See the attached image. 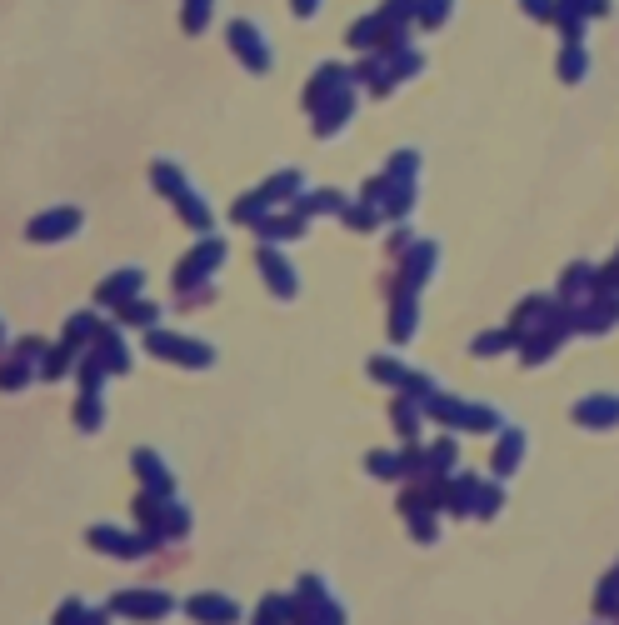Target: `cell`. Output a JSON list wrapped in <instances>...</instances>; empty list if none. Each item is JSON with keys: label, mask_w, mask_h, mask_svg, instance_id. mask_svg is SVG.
Segmentation results:
<instances>
[{"label": "cell", "mask_w": 619, "mask_h": 625, "mask_svg": "<svg viewBox=\"0 0 619 625\" xmlns=\"http://www.w3.org/2000/svg\"><path fill=\"white\" fill-rule=\"evenodd\" d=\"M415 11H420V21H425V25H439L449 15V0H420Z\"/></svg>", "instance_id": "cell-28"}, {"label": "cell", "mask_w": 619, "mask_h": 625, "mask_svg": "<svg viewBox=\"0 0 619 625\" xmlns=\"http://www.w3.org/2000/svg\"><path fill=\"white\" fill-rule=\"evenodd\" d=\"M171 595H161V591H135V595H120V601L115 605H110V611H120V615H165V611H171Z\"/></svg>", "instance_id": "cell-11"}, {"label": "cell", "mask_w": 619, "mask_h": 625, "mask_svg": "<svg viewBox=\"0 0 619 625\" xmlns=\"http://www.w3.org/2000/svg\"><path fill=\"white\" fill-rule=\"evenodd\" d=\"M260 236H275V240L300 236V216H290V220H260Z\"/></svg>", "instance_id": "cell-25"}, {"label": "cell", "mask_w": 619, "mask_h": 625, "mask_svg": "<svg viewBox=\"0 0 619 625\" xmlns=\"http://www.w3.org/2000/svg\"><path fill=\"white\" fill-rule=\"evenodd\" d=\"M100 425V390H86V400H80V431H96Z\"/></svg>", "instance_id": "cell-24"}, {"label": "cell", "mask_w": 619, "mask_h": 625, "mask_svg": "<svg viewBox=\"0 0 619 625\" xmlns=\"http://www.w3.org/2000/svg\"><path fill=\"white\" fill-rule=\"evenodd\" d=\"M155 185H161L165 195H175V205L185 210V220H190L195 230H205V226H210V205H205L200 195H195L190 185L180 181V171H175L171 161H161V165H155Z\"/></svg>", "instance_id": "cell-2"}, {"label": "cell", "mask_w": 619, "mask_h": 625, "mask_svg": "<svg viewBox=\"0 0 619 625\" xmlns=\"http://www.w3.org/2000/svg\"><path fill=\"white\" fill-rule=\"evenodd\" d=\"M125 321L130 325H155V321H161V311H155L150 301H125Z\"/></svg>", "instance_id": "cell-23"}, {"label": "cell", "mask_w": 619, "mask_h": 625, "mask_svg": "<svg viewBox=\"0 0 619 625\" xmlns=\"http://www.w3.org/2000/svg\"><path fill=\"white\" fill-rule=\"evenodd\" d=\"M575 421H585V425H614L619 421V400L614 396L579 400V406H575Z\"/></svg>", "instance_id": "cell-14"}, {"label": "cell", "mask_w": 619, "mask_h": 625, "mask_svg": "<svg viewBox=\"0 0 619 625\" xmlns=\"http://www.w3.org/2000/svg\"><path fill=\"white\" fill-rule=\"evenodd\" d=\"M220 260H225V246H220V240H205V246H200V250H195V256L180 266V275H175V285H180V291H190V285H200L205 275H215V270H220Z\"/></svg>", "instance_id": "cell-6"}, {"label": "cell", "mask_w": 619, "mask_h": 625, "mask_svg": "<svg viewBox=\"0 0 619 625\" xmlns=\"http://www.w3.org/2000/svg\"><path fill=\"white\" fill-rule=\"evenodd\" d=\"M425 410L435 415V421H445V425H459V431H494V425H500V410L465 406V400H449V396H430Z\"/></svg>", "instance_id": "cell-1"}, {"label": "cell", "mask_w": 619, "mask_h": 625, "mask_svg": "<svg viewBox=\"0 0 619 625\" xmlns=\"http://www.w3.org/2000/svg\"><path fill=\"white\" fill-rule=\"evenodd\" d=\"M190 615H205V620H236V601H220V595H200L190 601Z\"/></svg>", "instance_id": "cell-16"}, {"label": "cell", "mask_w": 619, "mask_h": 625, "mask_svg": "<svg viewBox=\"0 0 619 625\" xmlns=\"http://www.w3.org/2000/svg\"><path fill=\"white\" fill-rule=\"evenodd\" d=\"M400 431H405V435L420 431V406H415V400H400Z\"/></svg>", "instance_id": "cell-29"}, {"label": "cell", "mask_w": 619, "mask_h": 625, "mask_svg": "<svg viewBox=\"0 0 619 625\" xmlns=\"http://www.w3.org/2000/svg\"><path fill=\"white\" fill-rule=\"evenodd\" d=\"M345 86H350V70H345V65H325L320 76L310 80V90H305V106L315 110V106H320V100H330L335 90H345Z\"/></svg>", "instance_id": "cell-10"}, {"label": "cell", "mask_w": 619, "mask_h": 625, "mask_svg": "<svg viewBox=\"0 0 619 625\" xmlns=\"http://www.w3.org/2000/svg\"><path fill=\"white\" fill-rule=\"evenodd\" d=\"M335 205H340V195L335 191H320V195H300V216H315V210H335Z\"/></svg>", "instance_id": "cell-22"}, {"label": "cell", "mask_w": 619, "mask_h": 625, "mask_svg": "<svg viewBox=\"0 0 619 625\" xmlns=\"http://www.w3.org/2000/svg\"><path fill=\"white\" fill-rule=\"evenodd\" d=\"M90 546L110 550V555H145V550H155V540H150V536L130 540L125 530H115V526H90Z\"/></svg>", "instance_id": "cell-7"}, {"label": "cell", "mask_w": 619, "mask_h": 625, "mask_svg": "<svg viewBox=\"0 0 619 625\" xmlns=\"http://www.w3.org/2000/svg\"><path fill=\"white\" fill-rule=\"evenodd\" d=\"M210 5H215V0H185V25H190V31H205Z\"/></svg>", "instance_id": "cell-26"}, {"label": "cell", "mask_w": 619, "mask_h": 625, "mask_svg": "<svg viewBox=\"0 0 619 625\" xmlns=\"http://www.w3.org/2000/svg\"><path fill=\"white\" fill-rule=\"evenodd\" d=\"M370 471L374 475H400V471H405V461H400V455H390V451H374L370 455Z\"/></svg>", "instance_id": "cell-27"}, {"label": "cell", "mask_w": 619, "mask_h": 625, "mask_svg": "<svg viewBox=\"0 0 619 625\" xmlns=\"http://www.w3.org/2000/svg\"><path fill=\"white\" fill-rule=\"evenodd\" d=\"M320 11V0H295V15H315Z\"/></svg>", "instance_id": "cell-31"}, {"label": "cell", "mask_w": 619, "mask_h": 625, "mask_svg": "<svg viewBox=\"0 0 619 625\" xmlns=\"http://www.w3.org/2000/svg\"><path fill=\"white\" fill-rule=\"evenodd\" d=\"M260 275H265L270 281V291L280 295V301H290V295H295V270H290V260L280 256V250H260Z\"/></svg>", "instance_id": "cell-8"}, {"label": "cell", "mask_w": 619, "mask_h": 625, "mask_svg": "<svg viewBox=\"0 0 619 625\" xmlns=\"http://www.w3.org/2000/svg\"><path fill=\"white\" fill-rule=\"evenodd\" d=\"M135 471L145 475V485L155 490V496H171V475H165V465H161L155 451H135Z\"/></svg>", "instance_id": "cell-15"}, {"label": "cell", "mask_w": 619, "mask_h": 625, "mask_svg": "<svg viewBox=\"0 0 619 625\" xmlns=\"http://www.w3.org/2000/svg\"><path fill=\"white\" fill-rule=\"evenodd\" d=\"M345 116H355V90H350V86L335 90L330 100H320V106H315V126H320V135H330V130L340 126Z\"/></svg>", "instance_id": "cell-9"}, {"label": "cell", "mask_w": 619, "mask_h": 625, "mask_svg": "<svg viewBox=\"0 0 619 625\" xmlns=\"http://www.w3.org/2000/svg\"><path fill=\"white\" fill-rule=\"evenodd\" d=\"M96 356L106 360V370H130V350H125V340H120V331H96Z\"/></svg>", "instance_id": "cell-13"}, {"label": "cell", "mask_w": 619, "mask_h": 625, "mask_svg": "<svg viewBox=\"0 0 619 625\" xmlns=\"http://www.w3.org/2000/svg\"><path fill=\"white\" fill-rule=\"evenodd\" d=\"M230 45H236V55L250 65V70H270V61H275V55H270V41L250 21H230Z\"/></svg>", "instance_id": "cell-4"}, {"label": "cell", "mask_w": 619, "mask_h": 625, "mask_svg": "<svg viewBox=\"0 0 619 625\" xmlns=\"http://www.w3.org/2000/svg\"><path fill=\"white\" fill-rule=\"evenodd\" d=\"M145 345L155 350V356L185 360V366H210V360H215V350H210L205 340H185V335H171V331H150Z\"/></svg>", "instance_id": "cell-3"}, {"label": "cell", "mask_w": 619, "mask_h": 625, "mask_svg": "<svg viewBox=\"0 0 619 625\" xmlns=\"http://www.w3.org/2000/svg\"><path fill=\"white\" fill-rule=\"evenodd\" d=\"M410 331H415V291H400V301H395V340H410Z\"/></svg>", "instance_id": "cell-18"}, {"label": "cell", "mask_w": 619, "mask_h": 625, "mask_svg": "<svg viewBox=\"0 0 619 625\" xmlns=\"http://www.w3.org/2000/svg\"><path fill=\"white\" fill-rule=\"evenodd\" d=\"M140 270H120V275H110L106 285H100V305H125V301H135V291H140Z\"/></svg>", "instance_id": "cell-12"}, {"label": "cell", "mask_w": 619, "mask_h": 625, "mask_svg": "<svg viewBox=\"0 0 619 625\" xmlns=\"http://www.w3.org/2000/svg\"><path fill=\"white\" fill-rule=\"evenodd\" d=\"M589 70V55H585V45H565V61H559V76L565 80H579Z\"/></svg>", "instance_id": "cell-21"}, {"label": "cell", "mask_w": 619, "mask_h": 625, "mask_svg": "<svg viewBox=\"0 0 619 625\" xmlns=\"http://www.w3.org/2000/svg\"><path fill=\"white\" fill-rule=\"evenodd\" d=\"M0 335H5V331H0Z\"/></svg>", "instance_id": "cell-32"}, {"label": "cell", "mask_w": 619, "mask_h": 625, "mask_svg": "<svg viewBox=\"0 0 619 625\" xmlns=\"http://www.w3.org/2000/svg\"><path fill=\"white\" fill-rule=\"evenodd\" d=\"M295 191H300V171H280L275 181H265V191H260V195H265V201L275 205V201H290Z\"/></svg>", "instance_id": "cell-20"}, {"label": "cell", "mask_w": 619, "mask_h": 625, "mask_svg": "<svg viewBox=\"0 0 619 625\" xmlns=\"http://www.w3.org/2000/svg\"><path fill=\"white\" fill-rule=\"evenodd\" d=\"M96 615H100V611H86L80 601H65V605H60V620H96Z\"/></svg>", "instance_id": "cell-30"}, {"label": "cell", "mask_w": 619, "mask_h": 625, "mask_svg": "<svg viewBox=\"0 0 619 625\" xmlns=\"http://www.w3.org/2000/svg\"><path fill=\"white\" fill-rule=\"evenodd\" d=\"M520 455H524V435L520 431H510V435H504V441H500V455H494V471H514V465H520Z\"/></svg>", "instance_id": "cell-19"}, {"label": "cell", "mask_w": 619, "mask_h": 625, "mask_svg": "<svg viewBox=\"0 0 619 625\" xmlns=\"http://www.w3.org/2000/svg\"><path fill=\"white\" fill-rule=\"evenodd\" d=\"M80 230V210L75 205H55V210H45V216H35L31 226H25V236L31 240H65Z\"/></svg>", "instance_id": "cell-5"}, {"label": "cell", "mask_w": 619, "mask_h": 625, "mask_svg": "<svg viewBox=\"0 0 619 625\" xmlns=\"http://www.w3.org/2000/svg\"><path fill=\"white\" fill-rule=\"evenodd\" d=\"M430 270H435V246H420L415 256H410V270H405V285H400V291H415Z\"/></svg>", "instance_id": "cell-17"}]
</instances>
